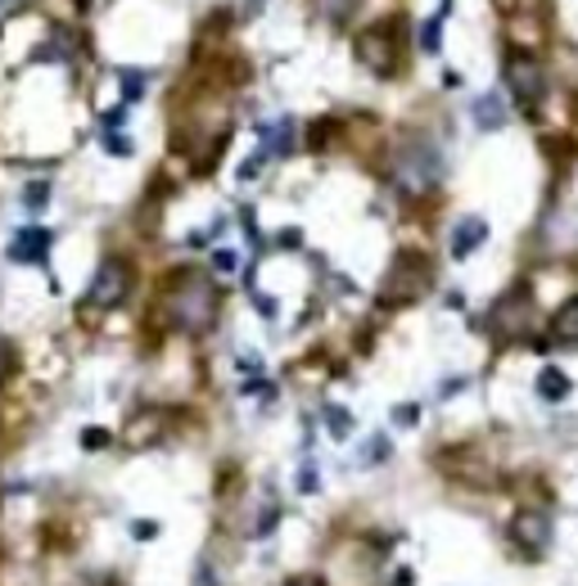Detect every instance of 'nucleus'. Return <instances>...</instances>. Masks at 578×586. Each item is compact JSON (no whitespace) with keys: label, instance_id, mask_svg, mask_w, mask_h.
<instances>
[{"label":"nucleus","instance_id":"f257e3e1","mask_svg":"<svg viewBox=\"0 0 578 586\" xmlns=\"http://www.w3.org/2000/svg\"><path fill=\"white\" fill-rule=\"evenodd\" d=\"M159 316L176 334H208L222 316V289L200 267H176L159 280Z\"/></svg>","mask_w":578,"mask_h":586},{"label":"nucleus","instance_id":"f03ea898","mask_svg":"<svg viewBox=\"0 0 578 586\" xmlns=\"http://www.w3.org/2000/svg\"><path fill=\"white\" fill-rule=\"evenodd\" d=\"M389 181L407 194V199H429L443 185V154L439 144L425 135H403L389 154Z\"/></svg>","mask_w":578,"mask_h":586},{"label":"nucleus","instance_id":"7ed1b4c3","mask_svg":"<svg viewBox=\"0 0 578 586\" xmlns=\"http://www.w3.org/2000/svg\"><path fill=\"white\" fill-rule=\"evenodd\" d=\"M353 55L375 77H398L403 64H407V23L403 19H379V23H371L353 41Z\"/></svg>","mask_w":578,"mask_h":586},{"label":"nucleus","instance_id":"20e7f679","mask_svg":"<svg viewBox=\"0 0 578 586\" xmlns=\"http://www.w3.org/2000/svg\"><path fill=\"white\" fill-rule=\"evenodd\" d=\"M429 289H434V262L420 249H403L379 280V303L384 307H407V303L425 299Z\"/></svg>","mask_w":578,"mask_h":586},{"label":"nucleus","instance_id":"39448f33","mask_svg":"<svg viewBox=\"0 0 578 586\" xmlns=\"http://www.w3.org/2000/svg\"><path fill=\"white\" fill-rule=\"evenodd\" d=\"M502 77H506V90L524 118H538L543 113V100H547V68L538 64V55L528 51H511L506 64H502Z\"/></svg>","mask_w":578,"mask_h":586},{"label":"nucleus","instance_id":"423d86ee","mask_svg":"<svg viewBox=\"0 0 578 586\" xmlns=\"http://www.w3.org/2000/svg\"><path fill=\"white\" fill-rule=\"evenodd\" d=\"M528 316H534V293H528V284H515V289H506L502 299L489 307L484 329H489V338H493L497 348H506V344H515V338L528 329Z\"/></svg>","mask_w":578,"mask_h":586},{"label":"nucleus","instance_id":"0eeeda50","mask_svg":"<svg viewBox=\"0 0 578 586\" xmlns=\"http://www.w3.org/2000/svg\"><path fill=\"white\" fill-rule=\"evenodd\" d=\"M131 284H136V271H131V262L127 258H105L100 267H95V275H90V303L100 307V312H109V307H118V303H127V293H131Z\"/></svg>","mask_w":578,"mask_h":586},{"label":"nucleus","instance_id":"6e6552de","mask_svg":"<svg viewBox=\"0 0 578 586\" xmlns=\"http://www.w3.org/2000/svg\"><path fill=\"white\" fill-rule=\"evenodd\" d=\"M502 19L511 23V32L520 36L515 45H538V36L547 32L552 19V0H497Z\"/></svg>","mask_w":578,"mask_h":586},{"label":"nucleus","instance_id":"1a4fd4ad","mask_svg":"<svg viewBox=\"0 0 578 586\" xmlns=\"http://www.w3.org/2000/svg\"><path fill=\"white\" fill-rule=\"evenodd\" d=\"M511 542H515L520 551L543 555V551L552 546V514H547L543 506H520L515 519H511Z\"/></svg>","mask_w":578,"mask_h":586},{"label":"nucleus","instance_id":"9d476101","mask_svg":"<svg viewBox=\"0 0 578 586\" xmlns=\"http://www.w3.org/2000/svg\"><path fill=\"white\" fill-rule=\"evenodd\" d=\"M45 253H51V230H45V226H23L14 235V243H10V258L28 262V267H41Z\"/></svg>","mask_w":578,"mask_h":586},{"label":"nucleus","instance_id":"9b49d317","mask_svg":"<svg viewBox=\"0 0 578 586\" xmlns=\"http://www.w3.org/2000/svg\"><path fill=\"white\" fill-rule=\"evenodd\" d=\"M484 239H489V221H479V217H461V221H452L448 249H452V258L461 262V258H470V253H474Z\"/></svg>","mask_w":578,"mask_h":586},{"label":"nucleus","instance_id":"f8f14e48","mask_svg":"<svg viewBox=\"0 0 578 586\" xmlns=\"http://www.w3.org/2000/svg\"><path fill=\"white\" fill-rule=\"evenodd\" d=\"M547 344H556V348H578V293L556 307V316H552V338H547Z\"/></svg>","mask_w":578,"mask_h":586},{"label":"nucleus","instance_id":"ddd939ff","mask_svg":"<svg viewBox=\"0 0 578 586\" xmlns=\"http://www.w3.org/2000/svg\"><path fill=\"white\" fill-rule=\"evenodd\" d=\"M357 6H362V0H312V14L321 23H330V28H349Z\"/></svg>","mask_w":578,"mask_h":586},{"label":"nucleus","instance_id":"4468645a","mask_svg":"<svg viewBox=\"0 0 578 586\" xmlns=\"http://www.w3.org/2000/svg\"><path fill=\"white\" fill-rule=\"evenodd\" d=\"M538 398H543V402L569 398V375H565L560 366H543V375H538Z\"/></svg>","mask_w":578,"mask_h":586},{"label":"nucleus","instance_id":"2eb2a0df","mask_svg":"<svg viewBox=\"0 0 578 586\" xmlns=\"http://www.w3.org/2000/svg\"><path fill=\"white\" fill-rule=\"evenodd\" d=\"M263 154H276V159H289L295 154V118H280L271 131H267V150Z\"/></svg>","mask_w":578,"mask_h":586},{"label":"nucleus","instance_id":"dca6fc26","mask_svg":"<svg viewBox=\"0 0 578 586\" xmlns=\"http://www.w3.org/2000/svg\"><path fill=\"white\" fill-rule=\"evenodd\" d=\"M474 122H479V127H489V131H497V127L506 122V113H502V95H479V100H474Z\"/></svg>","mask_w":578,"mask_h":586},{"label":"nucleus","instance_id":"f3484780","mask_svg":"<svg viewBox=\"0 0 578 586\" xmlns=\"http://www.w3.org/2000/svg\"><path fill=\"white\" fill-rule=\"evenodd\" d=\"M334 131H340V118H321V122H312V127H308V150H312V154H325V150H330V140H334Z\"/></svg>","mask_w":578,"mask_h":586},{"label":"nucleus","instance_id":"a211bd4d","mask_svg":"<svg viewBox=\"0 0 578 586\" xmlns=\"http://www.w3.org/2000/svg\"><path fill=\"white\" fill-rule=\"evenodd\" d=\"M14 370H19V352H14L10 338L0 334V388H6V383L14 379Z\"/></svg>","mask_w":578,"mask_h":586},{"label":"nucleus","instance_id":"6ab92c4d","mask_svg":"<svg viewBox=\"0 0 578 586\" xmlns=\"http://www.w3.org/2000/svg\"><path fill=\"white\" fill-rule=\"evenodd\" d=\"M439 28H443V14L429 19V23H420V51H425V55L439 51Z\"/></svg>","mask_w":578,"mask_h":586},{"label":"nucleus","instance_id":"aec40b11","mask_svg":"<svg viewBox=\"0 0 578 586\" xmlns=\"http://www.w3.org/2000/svg\"><path fill=\"white\" fill-rule=\"evenodd\" d=\"M105 443H109V433H105V428H86V433H82V447H86V452H100Z\"/></svg>","mask_w":578,"mask_h":586},{"label":"nucleus","instance_id":"412c9836","mask_svg":"<svg viewBox=\"0 0 578 586\" xmlns=\"http://www.w3.org/2000/svg\"><path fill=\"white\" fill-rule=\"evenodd\" d=\"M140 90H144V77L140 73H122V95H127V100H136Z\"/></svg>","mask_w":578,"mask_h":586},{"label":"nucleus","instance_id":"4be33fe9","mask_svg":"<svg viewBox=\"0 0 578 586\" xmlns=\"http://www.w3.org/2000/svg\"><path fill=\"white\" fill-rule=\"evenodd\" d=\"M325 420H330V428H334V433H340V437H344V433L353 428V415H349V411H330Z\"/></svg>","mask_w":578,"mask_h":586},{"label":"nucleus","instance_id":"5701e85b","mask_svg":"<svg viewBox=\"0 0 578 586\" xmlns=\"http://www.w3.org/2000/svg\"><path fill=\"white\" fill-rule=\"evenodd\" d=\"M213 267H217V271H235V267H239V253L217 249V253H213Z\"/></svg>","mask_w":578,"mask_h":586},{"label":"nucleus","instance_id":"b1692460","mask_svg":"<svg viewBox=\"0 0 578 586\" xmlns=\"http://www.w3.org/2000/svg\"><path fill=\"white\" fill-rule=\"evenodd\" d=\"M317 487H321V482H317V469L303 465V469H299V492H317Z\"/></svg>","mask_w":578,"mask_h":586},{"label":"nucleus","instance_id":"393cba45","mask_svg":"<svg viewBox=\"0 0 578 586\" xmlns=\"http://www.w3.org/2000/svg\"><path fill=\"white\" fill-rule=\"evenodd\" d=\"M285 586H325V577H317V573H299V577H289Z\"/></svg>","mask_w":578,"mask_h":586},{"label":"nucleus","instance_id":"a878e982","mask_svg":"<svg viewBox=\"0 0 578 586\" xmlns=\"http://www.w3.org/2000/svg\"><path fill=\"white\" fill-rule=\"evenodd\" d=\"M41 204H45V185L32 181V189H28V208H41Z\"/></svg>","mask_w":578,"mask_h":586},{"label":"nucleus","instance_id":"bb28decb","mask_svg":"<svg viewBox=\"0 0 578 586\" xmlns=\"http://www.w3.org/2000/svg\"><path fill=\"white\" fill-rule=\"evenodd\" d=\"M394 420H398V424H416V420H420V406H398Z\"/></svg>","mask_w":578,"mask_h":586},{"label":"nucleus","instance_id":"cd10ccee","mask_svg":"<svg viewBox=\"0 0 578 586\" xmlns=\"http://www.w3.org/2000/svg\"><path fill=\"white\" fill-rule=\"evenodd\" d=\"M109 154H131V140H122V135H109Z\"/></svg>","mask_w":578,"mask_h":586},{"label":"nucleus","instance_id":"c85d7f7f","mask_svg":"<svg viewBox=\"0 0 578 586\" xmlns=\"http://www.w3.org/2000/svg\"><path fill=\"white\" fill-rule=\"evenodd\" d=\"M73 6H77V10H86V6H90V0H73Z\"/></svg>","mask_w":578,"mask_h":586}]
</instances>
